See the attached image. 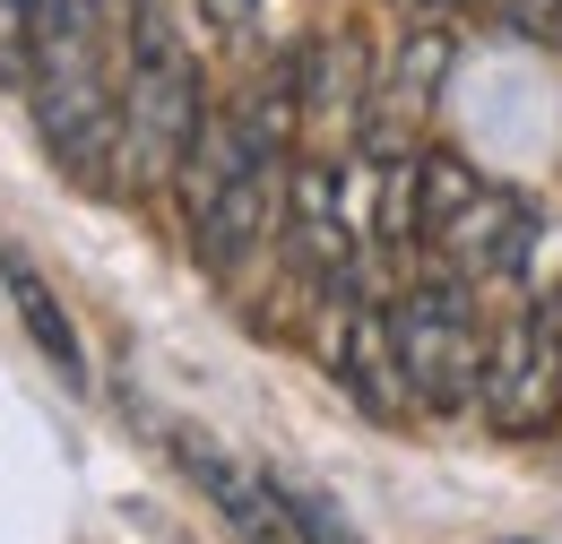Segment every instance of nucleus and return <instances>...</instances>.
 I'll list each match as a JSON object with an SVG mask.
<instances>
[{
    "label": "nucleus",
    "mask_w": 562,
    "mask_h": 544,
    "mask_svg": "<svg viewBox=\"0 0 562 544\" xmlns=\"http://www.w3.org/2000/svg\"><path fill=\"white\" fill-rule=\"evenodd\" d=\"M329 372L381 423H398L416 407L407 381H398V345H390V294H329Z\"/></svg>",
    "instance_id": "1a4fd4ad"
},
{
    "label": "nucleus",
    "mask_w": 562,
    "mask_h": 544,
    "mask_svg": "<svg viewBox=\"0 0 562 544\" xmlns=\"http://www.w3.org/2000/svg\"><path fill=\"white\" fill-rule=\"evenodd\" d=\"M0 285H9V311H18V329L44 345V363L70 381V389H87V345H78V320L61 311V294H53V276L35 269L18 242H0Z\"/></svg>",
    "instance_id": "9b49d317"
},
{
    "label": "nucleus",
    "mask_w": 562,
    "mask_h": 544,
    "mask_svg": "<svg viewBox=\"0 0 562 544\" xmlns=\"http://www.w3.org/2000/svg\"><path fill=\"white\" fill-rule=\"evenodd\" d=\"M450 26H407L398 61L372 69V95H363V131H355V156L390 165V156H416L424 147V122L441 104V78H450Z\"/></svg>",
    "instance_id": "0eeeda50"
},
{
    "label": "nucleus",
    "mask_w": 562,
    "mask_h": 544,
    "mask_svg": "<svg viewBox=\"0 0 562 544\" xmlns=\"http://www.w3.org/2000/svg\"><path fill=\"white\" fill-rule=\"evenodd\" d=\"M502 18H510V35H528V44H562V0H502Z\"/></svg>",
    "instance_id": "4468645a"
},
{
    "label": "nucleus",
    "mask_w": 562,
    "mask_h": 544,
    "mask_svg": "<svg viewBox=\"0 0 562 544\" xmlns=\"http://www.w3.org/2000/svg\"><path fill=\"white\" fill-rule=\"evenodd\" d=\"M26 113L78 191H113V104H122V18L104 0H26L18 35Z\"/></svg>",
    "instance_id": "f03ea898"
},
{
    "label": "nucleus",
    "mask_w": 562,
    "mask_h": 544,
    "mask_svg": "<svg viewBox=\"0 0 562 544\" xmlns=\"http://www.w3.org/2000/svg\"><path fill=\"white\" fill-rule=\"evenodd\" d=\"M476 407L493 432L537 441L562 423V320L519 303L502 329H485V372H476Z\"/></svg>",
    "instance_id": "423d86ee"
},
{
    "label": "nucleus",
    "mask_w": 562,
    "mask_h": 544,
    "mask_svg": "<svg viewBox=\"0 0 562 544\" xmlns=\"http://www.w3.org/2000/svg\"><path fill=\"white\" fill-rule=\"evenodd\" d=\"M390 9H398L407 26H450V18H468L476 0H390Z\"/></svg>",
    "instance_id": "2eb2a0df"
},
{
    "label": "nucleus",
    "mask_w": 562,
    "mask_h": 544,
    "mask_svg": "<svg viewBox=\"0 0 562 544\" xmlns=\"http://www.w3.org/2000/svg\"><path fill=\"white\" fill-rule=\"evenodd\" d=\"M173 458L182 476L216 501V519L234 528L243 544H285V501H278V476H260L251 458H234L225 441H209L200 423H173Z\"/></svg>",
    "instance_id": "9d476101"
},
{
    "label": "nucleus",
    "mask_w": 562,
    "mask_h": 544,
    "mask_svg": "<svg viewBox=\"0 0 562 544\" xmlns=\"http://www.w3.org/2000/svg\"><path fill=\"white\" fill-rule=\"evenodd\" d=\"M209 122V87L191 35L147 0L122 26V104H113V200H165L182 182V156Z\"/></svg>",
    "instance_id": "7ed1b4c3"
},
{
    "label": "nucleus",
    "mask_w": 562,
    "mask_h": 544,
    "mask_svg": "<svg viewBox=\"0 0 562 544\" xmlns=\"http://www.w3.org/2000/svg\"><path fill=\"white\" fill-rule=\"evenodd\" d=\"M200 18H209V35L234 53V61H251V53H269L285 0H200Z\"/></svg>",
    "instance_id": "f8f14e48"
},
{
    "label": "nucleus",
    "mask_w": 562,
    "mask_h": 544,
    "mask_svg": "<svg viewBox=\"0 0 562 544\" xmlns=\"http://www.w3.org/2000/svg\"><path fill=\"white\" fill-rule=\"evenodd\" d=\"M363 95H372V44L355 26L294 44V147L347 156L363 131Z\"/></svg>",
    "instance_id": "6e6552de"
},
{
    "label": "nucleus",
    "mask_w": 562,
    "mask_h": 544,
    "mask_svg": "<svg viewBox=\"0 0 562 544\" xmlns=\"http://www.w3.org/2000/svg\"><path fill=\"white\" fill-rule=\"evenodd\" d=\"M390 345H398V381L416 415H468L476 407V372H485V320H476V285L459 276H416L390 294Z\"/></svg>",
    "instance_id": "39448f33"
},
{
    "label": "nucleus",
    "mask_w": 562,
    "mask_h": 544,
    "mask_svg": "<svg viewBox=\"0 0 562 544\" xmlns=\"http://www.w3.org/2000/svg\"><path fill=\"white\" fill-rule=\"evenodd\" d=\"M104 9H113V18H122V26H131V18H139L147 0H104Z\"/></svg>",
    "instance_id": "dca6fc26"
},
{
    "label": "nucleus",
    "mask_w": 562,
    "mask_h": 544,
    "mask_svg": "<svg viewBox=\"0 0 562 544\" xmlns=\"http://www.w3.org/2000/svg\"><path fill=\"white\" fill-rule=\"evenodd\" d=\"M285 165H294V53L269 61L225 113H209L182 156V182H173L182 234L216 285H243L251 260L278 242Z\"/></svg>",
    "instance_id": "f257e3e1"
},
{
    "label": "nucleus",
    "mask_w": 562,
    "mask_h": 544,
    "mask_svg": "<svg viewBox=\"0 0 562 544\" xmlns=\"http://www.w3.org/2000/svg\"><path fill=\"white\" fill-rule=\"evenodd\" d=\"M537 234H546L537 200H519L510 182L476 173L459 147H416V251L432 260V276L519 285Z\"/></svg>",
    "instance_id": "20e7f679"
},
{
    "label": "nucleus",
    "mask_w": 562,
    "mask_h": 544,
    "mask_svg": "<svg viewBox=\"0 0 562 544\" xmlns=\"http://www.w3.org/2000/svg\"><path fill=\"white\" fill-rule=\"evenodd\" d=\"M278 501H285V536H294V544H363V536H355V519L329 501V492H312V484H278Z\"/></svg>",
    "instance_id": "ddd939ff"
}]
</instances>
